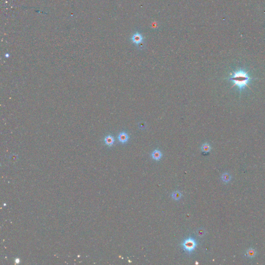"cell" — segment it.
<instances>
[{
  "instance_id": "9",
  "label": "cell",
  "mask_w": 265,
  "mask_h": 265,
  "mask_svg": "<svg viewBox=\"0 0 265 265\" xmlns=\"http://www.w3.org/2000/svg\"><path fill=\"white\" fill-rule=\"evenodd\" d=\"M201 149L202 152L207 153L211 151V146L209 143H204L202 144V145L201 146Z\"/></svg>"
},
{
  "instance_id": "2",
  "label": "cell",
  "mask_w": 265,
  "mask_h": 265,
  "mask_svg": "<svg viewBox=\"0 0 265 265\" xmlns=\"http://www.w3.org/2000/svg\"><path fill=\"white\" fill-rule=\"evenodd\" d=\"M197 243L195 240L191 237L185 240L181 244L184 250L189 253L194 251L196 247Z\"/></svg>"
},
{
  "instance_id": "7",
  "label": "cell",
  "mask_w": 265,
  "mask_h": 265,
  "mask_svg": "<svg viewBox=\"0 0 265 265\" xmlns=\"http://www.w3.org/2000/svg\"><path fill=\"white\" fill-rule=\"evenodd\" d=\"M246 254L249 258H253L256 255V251L254 249L251 247L246 250Z\"/></svg>"
},
{
  "instance_id": "1",
  "label": "cell",
  "mask_w": 265,
  "mask_h": 265,
  "mask_svg": "<svg viewBox=\"0 0 265 265\" xmlns=\"http://www.w3.org/2000/svg\"><path fill=\"white\" fill-rule=\"evenodd\" d=\"M233 83L232 88L235 86L237 87L240 90L244 89L245 87L250 88L248 83L251 81V78L249 76L247 72L243 70H239L233 73V75L229 79Z\"/></svg>"
},
{
  "instance_id": "10",
  "label": "cell",
  "mask_w": 265,
  "mask_h": 265,
  "mask_svg": "<svg viewBox=\"0 0 265 265\" xmlns=\"http://www.w3.org/2000/svg\"><path fill=\"white\" fill-rule=\"evenodd\" d=\"M182 196V193L178 191H175L174 192H173L172 194V198L175 200H178L179 199H180V198H181Z\"/></svg>"
},
{
  "instance_id": "11",
  "label": "cell",
  "mask_w": 265,
  "mask_h": 265,
  "mask_svg": "<svg viewBox=\"0 0 265 265\" xmlns=\"http://www.w3.org/2000/svg\"><path fill=\"white\" fill-rule=\"evenodd\" d=\"M197 235L199 237H202L206 235V230L203 228H200L197 229L196 232Z\"/></svg>"
},
{
  "instance_id": "8",
  "label": "cell",
  "mask_w": 265,
  "mask_h": 265,
  "mask_svg": "<svg viewBox=\"0 0 265 265\" xmlns=\"http://www.w3.org/2000/svg\"><path fill=\"white\" fill-rule=\"evenodd\" d=\"M232 179V177L228 173H225L222 174L221 176V180L222 181L225 183H229Z\"/></svg>"
},
{
  "instance_id": "6",
  "label": "cell",
  "mask_w": 265,
  "mask_h": 265,
  "mask_svg": "<svg viewBox=\"0 0 265 265\" xmlns=\"http://www.w3.org/2000/svg\"><path fill=\"white\" fill-rule=\"evenodd\" d=\"M104 142L109 147H111L114 144V143L115 142V139L113 136L109 135L105 137L104 139Z\"/></svg>"
},
{
  "instance_id": "4",
  "label": "cell",
  "mask_w": 265,
  "mask_h": 265,
  "mask_svg": "<svg viewBox=\"0 0 265 265\" xmlns=\"http://www.w3.org/2000/svg\"><path fill=\"white\" fill-rule=\"evenodd\" d=\"M129 139V136L127 135V134L125 132H121L118 136L119 141L122 143H125L127 142Z\"/></svg>"
},
{
  "instance_id": "3",
  "label": "cell",
  "mask_w": 265,
  "mask_h": 265,
  "mask_svg": "<svg viewBox=\"0 0 265 265\" xmlns=\"http://www.w3.org/2000/svg\"><path fill=\"white\" fill-rule=\"evenodd\" d=\"M143 39L142 35L139 33H136L133 34L131 37V40L134 44L136 45L140 44Z\"/></svg>"
},
{
  "instance_id": "5",
  "label": "cell",
  "mask_w": 265,
  "mask_h": 265,
  "mask_svg": "<svg viewBox=\"0 0 265 265\" xmlns=\"http://www.w3.org/2000/svg\"><path fill=\"white\" fill-rule=\"evenodd\" d=\"M151 156L153 160L156 161H159L160 160V159L162 157V153L159 150L156 149L152 152Z\"/></svg>"
}]
</instances>
